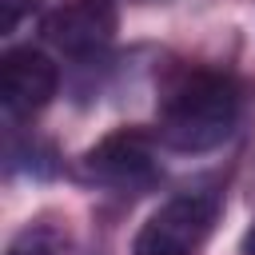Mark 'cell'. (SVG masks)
<instances>
[{"instance_id":"obj_3","label":"cell","mask_w":255,"mask_h":255,"mask_svg":"<svg viewBox=\"0 0 255 255\" xmlns=\"http://www.w3.org/2000/svg\"><path fill=\"white\" fill-rule=\"evenodd\" d=\"M40 32L56 52L84 60V56H96L100 48L112 44L116 8L108 0H68V4H60L44 16Z\"/></svg>"},{"instance_id":"obj_5","label":"cell","mask_w":255,"mask_h":255,"mask_svg":"<svg viewBox=\"0 0 255 255\" xmlns=\"http://www.w3.org/2000/svg\"><path fill=\"white\" fill-rule=\"evenodd\" d=\"M60 72L36 48H12L0 60V104L8 116H32L56 96Z\"/></svg>"},{"instance_id":"obj_4","label":"cell","mask_w":255,"mask_h":255,"mask_svg":"<svg viewBox=\"0 0 255 255\" xmlns=\"http://www.w3.org/2000/svg\"><path fill=\"white\" fill-rule=\"evenodd\" d=\"M84 175H88L92 183H104V187H116V191L147 187V183L155 179V155H151L147 135L128 131V128L104 135V139L84 155Z\"/></svg>"},{"instance_id":"obj_6","label":"cell","mask_w":255,"mask_h":255,"mask_svg":"<svg viewBox=\"0 0 255 255\" xmlns=\"http://www.w3.org/2000/svg\"><path fill=\"white\" fill-rule=\"evenodd\" d=\"M8 255H72V243H68V235L60 227L36 223V227H24L8 243Z\"/></svg>"},{"instance_id":"obj_2","label":"cell","mask_w":255,"mask_h":255,"mask_svg":"<svg viewBox=\"0 0 255 255\" xmlns=\"http://www.w3.org/2000/svg\"><path fill=\"white\" fill-rule=\"evenodd\" d=\"M215 195L187 191L159 203L131 239V255H199L215 223Z\"/></svg>"},{"instance_id":"obj_1","label":"cell","mask_w":255,"mask_h":255,"mask_svg":"<svg viewBox=\"0 0 255 255\" xmlns=\"http://www.w3.org/2000/svg\"><path fill=\"white\" fill-rule=\"evenodd\" d=\"M239 124V88L219 72H187L159 108V143L171 151H211Z\"/></svg>"},{"instance_id":"obj_7","label":"cell","mask_w":255,"mask_h":255,"mask_svg":"<svg viewBox=\"0 0 255 255\" xmlns=\"http://www.w3.org/2000/svg\"><path fill=\"white\" fill-rule=\"evenodd\" d=\"M243 251H247V255H255V223H251V231L243 235Z\"/></svg>"}]
</instances>
